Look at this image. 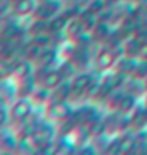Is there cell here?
Wrapping results in <instances>:
<instances>
[{"label":"cell","instance_id":"12","mask_svg":"<svg viewBox=\"0 0 147 155\" xmlns=\"http://www.w3.org/2000/svg\"><path fill=\"white\" fill-rule=\"evenodd\" d=\"M81 20H82L85 28H88V29H95V26L98 25V16H97L95 12L91 10V9L87 10L84 15H82Z\"/></svg>","mask_w":147,"mask_h":155},{"label":"cell","instance_id":"13","mask_svg":"<svg viewBox=\"0 0 147 155\" xmlns=\"http://www.w3.org/2000/svg\"><path fill=\"white\" fill-rule=\"evenodd\" d=\"M68 26V20L65 16H58V17H53L51 22H49V26L48 29L51 32H62L63 29Z\"/></svg>","mask_w":147,"mask_h":155},{"label":"cell","instance_id":"3","mask_svg":"<svg viewBox=\"0 0 147 155\" xmlns=\"http://www.w3.org/2000/svg\"><path fill=\"white\" fill-rule=\"evenodd\" d=\"M49 114H51L55 119H61V121H65L74 115V111L71 105L65 101H53L49 106Z\"/></svg>","mask_w":147,"mask_h":155},{"label":"cell","instance_id":"16","mask_svg":"<svg viewBox=\"0 0 147 155\" xmlns=\"http://www.w3.org/2000/svg\"><path fill=\"white\" fill-rule=\"evenodd\" d=\"M134 75L137 76V79L138 78L144 79L147 76V59H142L140 58V61H138V63L136 66V71H134Z\"/></svg>","mask_w":147,"mask_h":155},{"label":"cell","instance_id":"9","mask_svg":"<svg viewBox=\"0 0 147 155\" xmlns=\"http://www.w3.org/2000/svg\"><path fill=\"white\" fill-rule=\"evenodd\" d=\"M138 61L133 56H127V58H123L121 61L118 62V71H121L125 75H130V73H134L136 71V66Z\"/></svg>","mask_w":147,"mask_h":155},{"label":"cell","instance_id":"6","mask_svg":"<svg viewBox=\"0 0 147 155\" xmlns=\"http://www.w3.org/2000/svg\"><path fill=\"white\" fill-rule=\"evenodd\" d=\"M36 9L35 0H17L15 3V12L19 16H28Z\"/></svg>","mask_w":147,"mask_h":155},{"label":"cell","instance_id":"14","mask_svg":"<svg viewBox=\"0 0 147 155\" xmlns=\"http://www.w3.org/2000/svg\"><path fill=\"white\" fill-rule=\"evenodd\" d=\"M91 127H90V135H102V132L107 129V122L101 121V119H94L92 122H90Z\"/></svg>","mask_w":147,"mask_h":155},{"label":"cell","instance_id":"8","mask_svg":"<svg viewBox=\"0 0 147 155\" xmlns=\"http://www.w3.org/2000/svg\"><path fill=\"white\" fill-rule=\"evenodd\" d=\"M52 91H53V94H52L53 101H67V98L72 94V85L63 81L59 86H56V88L52 89Z\"/></svg>","mask_w":147,"mask_h":155},{"label":"cell","instance_id":"5","mask_svg":"<svg viewBox=\"0 0 147 155\" xmlns=\"http://www.w3.org/2000/svg\"><path fill=\"white\" fill-rule=\"evenodd\" d=\"M65 81V76L61 71H51L43 76V86L46 89H55Z\"/></svg>","mask_w":147,"mask_h":155},{"label":"cell","instance_id":"10","mask_svg":"<svg viewBox=\"0 0 147 155\" xmlns=\"http://www.w3.org/2000/svg\"><path fill=\"white\" fill-rule=\"evenodd\" d=\"M13 73H15L16 76L25 79V78H28L32 75V65H30L28 61H19L16 65H15Z\"/></svg>","mask_w":147,"mask_h":155},{"label":"cell","instance_id":"1","mask_svg":"<svg viewBox=\"0 0 147 155\" xmlns=\"http://www.w3.org/2000/svg\"><path fill=\"white\" fill-rule=\"evenodd\" d=\"M32 109H33L32 102L28 98H20L10 108V116L16 121H23L32 114Z\"/></svg>","mask_w":147,"mask_h":155},{"label":"cell","instance_id":"7","mask_svg":"<svg viewBox=\"0 0 147 155\" xmlns=\"http://www.w3.org/2000/svg\"><path fill=\"white\" fill-rule=\"evenodd\" d=\"M134 106H136V96L133 94H128L127 95H123L118 101V111L125 115V114H128L134 109Z\"/></svg>","mask_w":147,"mask_h":155},{"label":"cell","instance_id":"20","mask_svg":"<svg viewBox=\"0 0 147 155\" xmlns=\"http://www.w3.org/2000/svg\"><path fill=\"white\" fill-rule=\"evenodd\" d=\"M146 12H147V5H146Z\"/></svg>","mask_w":147,"mask_h":155},{"label":"cell","instance_id":"18","mask_svg":"<svg viewBox=\"0 0 147 155\" xmlns=\"http://www.w3.org/2000/svg\"><path fill=\"white\" fill-rule=\"evenodd\" d=\"M138 58L142 59H147V40H143L140 46H138Z\"/></svg>","mask_w":147,"mask_h":155},{"label":"cell","instance_id":"2","mask_svg":"<svg viewBox=\"0 0 147 155\" xmlns=\"http://www.w3.org/2000/svg\"><path fill=\"white\" fill-rule=\"evenodd\" d=\"M117 62V52L111 48L102 49L95 58V66L98 71H107Z\"/></svg>","mask_w":147,"mask_h":155},{"label":"cell","instance_id":"11","mask_svg":"<svg viewBox=\"0 0 147 155\" xmlns=\"http://www.w3.org/2000/svg\"><path fill=\"white\" fill-rule=\"evenodd\" d=\"M137 147V137L133 135H125L123 138H120V148L121 152H130Z\"/></svg>","mask_w":147,"mask_h":155},{"label":"cell","instance_id":"4","mask_svg":"<svg viewBox=\"0 0 147 155\" xmlns=\"http://www.w3.org/2000/svg\"><path fill=\"white\" fill-rule=\"evenodd\" d=\"M94 82V78L91 73H81L74 78V81L71 82L72 85V94H82L85 92L88 86Z\"/></svg>","mask_w":147,"mask_h":155},{"label":"cell","instance_id":"19","mask_svg":"<svg viewBox=\"0 0 147 155\" xmlns=\"http://www.w3.org/2000/svg\"><path fill=\"white\" fill-rule=\"evenodd\" d=\"M143 82H144V86H146V89H147V76L143 79Z\"/></svg>","mask_w":147,"mask_h":155},{"label":"cell","instance_id":"15","mask_svg":"<svg viewBox=\"0 0 147 155\" xmlns=\"http://www.w3.org/2000/svg\"><path fill=\"white\" fill-rule=\"evenodd\" d=\"M104 89L105 88H104V85H102V83H98V82L94 81V82L88 86V89H87L85 92H87L88 96H91V98H97L98 95H101L102 92H104Z\"/></svg>","mask_w":147,"mask_h":155},{"label":"cell","instance_id":"21","mask_svg":"<svg viewBox=\"0 0 147 155\" xmlns=\"http://www.w3.org/2000/svg\"><path fill=\"white\" fill-rule=\"evenodd\" d=\"M146 2H147V0H146Z\"/></svg>","mask_w":147,"mask_h":155},{"label":"cell","instance_id":"17","mask_svg":"<svg viewBox=\"0 0 147 155\" xmlns=\"http://www.w3.org/2000/svg\"><path fill=\"white\" fill-rule=\"evenodd\" d=\"M13 71H15V65H13L12 62L3 59V61H2V76H7V75L12 73Z\"/></svg>","mask_w":147,"mask_h":155}]
</instances>
